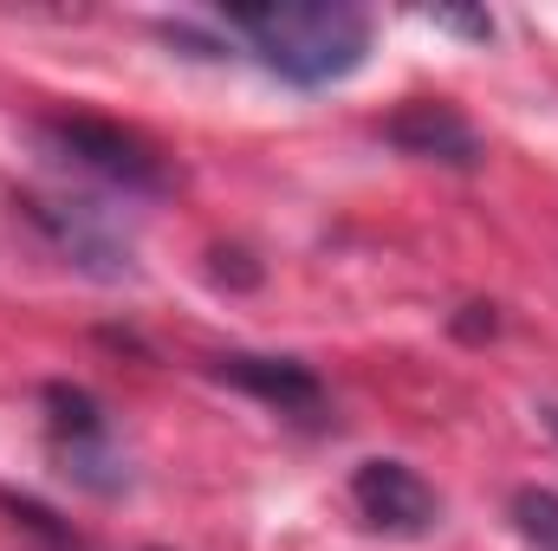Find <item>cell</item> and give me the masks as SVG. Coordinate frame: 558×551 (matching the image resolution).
Masks as SVG:
<instances>
[{
    "instance_id": "6da1fadb",
    "label": "cell",
    "mask_w": 558,
    "mask_h": 551,
    "mask_svg": "<svg viewBox=\"0 0 558 551\" xmlns=\"http://www.w3.org/2000/svg\"><path fill=\"white\" fill-rule=\"evenodd\" d=\"M228 33L254 46V59L299 91L344 85L371 59V13L344 0H292V7H228Z\"/></svg>"
},
{
    "instance_id": "7a4b0ae2",
    "label": "cell",
    "mask_w": 558,
    "mask_h": 551,
    "mask_svg": "<svg viewBox=\"0 0 558 551\" xmlns=\"http://www.w3.org/2000/svg\"><path fill=\"white\" fill-rule=\"evenodd\" d=\"M46 448L52 461L85 487V493H124L131 487V467H124V448L111 434V415L98 409L92 390L78 383H46Z\"/></svg>"
},
{
    "instance_id": "3957f363",
    "label": "cell",
    "mask_w": 558,
    "mask_h": 551,
    "mask_svg": "<svg viewBox=\"0 0 558 551\" xmlns=\"http://www.w3.org/2000/svg\"><path fill=\"white\" fill-rule=\"evenodd\" d=\"M39 143L72 162L78 175H98L105 188H124V195H162L169 175L156 162V149L118 124H98V118H46L39 124Z\"/></svg>"
},
{
    "instance_id": "277c9868",
    "label": "cell",
    "mask_w": 558,
    "mask_h": 551,
    "mask_svg": "<svg viewBox=\"0 0 558 551\" xmlns=\"http://www.w3.org/2000/svg\"><path fill=\"white\" fill-rule=\"evenodd\" d=\"M351 506L384 539H422V532L441 526V493L422 480L410 461H390V454L351 467Z\"/></svg>"
},
{
    "instance_id": "5b68a950",
    "label": "cell",
    "mask_w": 558,
    "mask_h": 551,
    "mask_svg": "<svg viewBox=\"0 0 558 551\" xmlns=\"http://www.w3.org/2000/svg\"><path fill=\"white\" fill-rule=\"evenodd\" d=\"M26 215L46 228V241H52L59 254H72V267H85V273H98V279H124L131 273V241L111 228L105 208H92V201H65V195H59V201L33 195Z\"/></svg>"
},
{
    "instance_id": "8992f818",
    "label": "cell",
    "mask_w": 558,
    "mask_h": 551,
    "mask_svg": "<svg viewBox=\"0 0 558 551\" xmlns=\"http://www.w3.org/2000/svg\"><path fill=\"white\" fill-rule=\"evenodd\" d=\"M215 377L247 390V396H260L286 421H325V383L305 364H292V357H247V351H234V357H215Z\"/></svg>"
},
{
    "instance_id": "52a82bcc",
    "label": "cell",
    "mask_w": 558,
    "mask_h": 551,
    "mask_svg": "<svg viewBox=\"0 0 558 551\" xmlns=\"http://www.w3.org/2000/svg\"><path fill=\"white\" fill-rule=\"evenodd\" d=\"M384 137L397 143L403 156H422V162H448V169H474L487 149H481V131L454 111V105H441V98H410L390 124H384Z\"/></svg>"
},
{
    "instance_id": "ba28073f",
    "label": "cell",
    "mask_w": 558,
    "mask_h": 551,
    "mask_svg": "<svg viewBox=\"0 0 558 551\" xmlns=\"http://www.w3.org/2000/svg\"><path fill=\"white\" fill-rule=\"evenodd\" d=\"M507 513H513V532L526 539V551H558V493L553 487H520Z\"/></svg>"
},
{
    "instance_id": "9c48e42d",
    "label": "cell",
    "mask_w": 558,
    "mask_h": 551,
    "mask_svg": "<svg viewBox=\"0 0 558 551\" xmlns=\"http://www.w3.org/2000/svg\"><path fill=\"white\" fill-rule=\"evenodd\" d=\"M422 20H428V26H448V33H461V39H481V46L494 39V20H487V13H454V7H428Z\"/></svg>"
}]
</instances>
